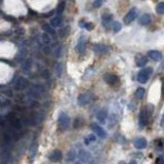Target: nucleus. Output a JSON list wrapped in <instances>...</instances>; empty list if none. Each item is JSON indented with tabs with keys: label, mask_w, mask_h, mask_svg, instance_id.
<instances>
[{
	"label": "nucleus",
	"mask_w": 164,
	"mask_h": 164,
	"mask_svg": "<svg viewBox=\"0 0 164 164\" xmlns=\"http://www.w3.org/2000/svg\"><path fill=\"white\" fill-rule=\"evenodd\" d=\"M153 73V69L152 68H145L141 70L138 73V81L139 83H146L150 79Z\"/></svg>",
	"instance_id": "f257e3e1"
},
{
	"label": "nucleus",
	"mask_w": 164,
	"mask_h": 164,
	"mask_svg": "<svg viewBox=\"0 0 164 164\" xmlns=\"http://www.w3.org/2000/svg\"><path fill=\"white\" fill-rule=\"evenodd\" d=\"M138 16V9L137 7H132L129 12L126 13V16H124V23L126 25H129L134 21L137 19V16Z\"/></svg>",
	"instance_id": "f03ea898"
},
{
	"label": "nucleus",
	"mask_w": 164,
	"mask_h": 164,
	"mask_svg": "<svg viewBox=\"0 0 164 164\" xmlns=\"http://www.w3.org/2000/svg\"><path fill=\"white\" fill-rule=\"evenodd\" d=\"M59 124H60V126L62 129H67L70 125V118L69 116L66 113L62 112L60 114V116H59Z\"/></svg>",
	"instance_id": "7ed1b4c3"
},
{
	"label": "nucleus",
	"mask_w": 164,
	"mask_h": 164,
	"mask_svg": "<svg viewBox=\"0 0 164 164\" xmlns=\"http://www.w3.org/2000/svg\"><path fill=\"white\" fill-rule=\"evenodd\" d=\"M103 78L105 81L110 85H117L118 83H119V78H118V76L115 74H112V73H106Z\"/></svg>",
	"instance_id": "20e7f679"
},
{
	"label": "nucleus",
	"mask_w": 164,
	"mask_h": 164,
	"mask_svg": "<svg viewBox=\"0 0 164 164\" xmlns=\"http://www.w3.org/2000/svg\"><path fill=\"white\" fill-rule=\"evenodd\" d=\"M91 99H92L91 93H89V92L81 93V95L78 96V105L81 107L86 106L87 104H89L90 102H91Z\"/></svg>",
	"instance_id": "39448f33"
},
{
	"label": "nucleus",
	"mask_w": 164,
	"mask_h": 164,
	"mask_svg": "<svg viewBox=\"0 0 164 164\" xmlns=\"http://www.w3.org/2000/svg\"><path fill=\"white\" fill-rule=\"evenodd\" d=\"M149 113L147 112L146 109H143L139 113V116H138V125L141 128H144L146 125L148 124V119H149Z\"/></svg>",
	"instance_id": "423d86ee"
},
{
	"label": "nucleus",
	"mask_w": 164,
	"mask_h": 164,
	"mask_svg": "<svg viewBox=\"0 0 164 164\" xmlns=\"http://www.w3.org/2000/svg\"><path fill=\"white\" fill-rule=\"evenodd\" d=\"M91 128H92V130L96 132V134L99 135V137L101 138H105L107 137V132L105 131V129L102 127V126H100L99 124H96V123H93L91 125Z\"/></svg>",
	"instance_id": "0eeeda50"
},
{
	"label": "nucleus",
	"mask_w": 164,
	"mask_h": 164,
	"mask_svg": "<svg viewBox=\"0 0 164 164\" xmlns=\"http://www.w3.org/2000/svg\"><path fill=\"white\" fill-rule=\"evenodd\" d=\"M78 157H79V160L81 162L87 163L90 161V159H91V154H90L89 152L85 151V150H81V151L79 152Z\"/></svg>",
	"instance_id": "6e6552de"
},
{
	"label": "nucleus",
	"mask_w": 164,
	"mask_h": 164,
	"mask_svg": "<svg viewBox=\"0 0 164 164\" xmlns=\"http://www.w3.org/2000/svg\"><path fill=\"white\" fill-rule=\"evenodd\" d=\"M28 86V80L24 77H20L17 78V80L16 81L15 87L17 90H24Z\"/></svg>",
	"instance_id": "1a4fd4ad"
},
{
	"label": "nucleus",
	"mask_w": 164,
	"mask_h": 164,
	"mask_svg": "<svg viewBox=\"0 0 164 164\" xmlns=\"http://www.w3.org/2000/svg\"><path fill=\"white\" fill-rule=\"evenodd\" d=\"M93 51L97 54H105L109 51V47L104 44H96L93 46Z\"/></svg>",
	"instance_id": "9d476101"
},
{
	"label": "nucleus",
	"mask_w": 164,
	"mask_h": 164,
	"mask_svg": "<svg viewBox=\"0 0 164 164\" xmlns=\"http://www.w3.org/2000/svg\"><path fill=\"white\" fill-rule=\"evenodd\" d=\"M62 156L63 155H62V152L60 151V150H54V151H52L49 154L48 158H49V160L52 162H58L62 159Z\"/></svg>",
	"instance_id": "9b49d317"
},
{
	"label": "nucleus",
	"mask_w": 164,
	"mask_h": 164,
	"mask_svg": "<svg viewBox=\"0 0 164 164\" xmlns=\"http://www.w3.org/2000/svg\"><path fill=\"white\" fill-rule=\"evenodd\" d=\"M134 147L138 149V150H143L147 147V141H146L145 138H138L134 141Z\"/></svg>",
	"instance_id": "f8f14e48"
},
{
	"label": "nucleus",
	"mask_w": 164,
	"mask_h": 164,
	"mask_svg": "<svg viewBox=\"0 0 164 164\" xmlns=\"http://www.w3.org/2000/svg\"><path fill=\"white\" fill-rule=\"evenodd\" d=\"M85 41H84V37H81L80 39L78 40V43L76 45V51L78 52V54H82L85 52Z\"/></svg>",
	"instance_id": "ddd939ff"
},
{
	"label": "nucleus",
	"mask_w": 164,
	"mask_h": 164,
	"mask_svg": "<svg viewBox=\"0 0 164 164\" xmlns=\"http://www.w3.org/2000/svg\"><path fill=\"white\" fill-rule=\"evenodd\" d=\"M148 55L149 58H151L155 62H159L162 60V54L158 50H150L148 52Z\"/></svg>",
	"instance_id": "4468645a"
},
{
	"label": "nucleus",
	"mask_w": 164,
	"mask_h": 164,
	"mask_svg": "<svg viewBox=\"0 0 164 164\" xmlns=\"http://www.w3.org/2000/svg\"><path fill=\"white\" fill-rule=\"evenodd\" d=\"M147 63H148V58H146L145 55L138 54L135 58V65L138 67H144V66L147 65Z\"/></svg>",
	"instance_id": "2eb2a0df"
},
{
	"label": "nucleus",
	"mask_w": 164,
	"mask_h": 164,
	"mask_svg": "<svg viewBox=\"0 0 164 164\" xmlns=\"http://www.w3.org/2000/svg\"><path fill=\"white\" fill-rule=\"evenodd\" d=\"M107 117H108V112L106 109H102L96 114V118L100 122H105L107 119Z\"/></svg>",
	"instance_id": "dca6fc26"
},
{
	"label": "nucleus",
	"mask_w": 164,
	"mask_h": 164,
	"mask_svg": "<svg viewBox=\"0 0 164 164\" xmlns=\"http://www.w3.org/2000/svg\"><path fill=\"white\" fill-rule=\"evenodd\" d=\"M151 23V16L148 15V13H145L139 17V24L143 26H147Z\"/></svg>",
	"instance_id": "f3484780"
},
{
	"label": "nucleus",
	"mask_w": 164,
	"mask_h": 164,
	"mask_svg": "<svg viewBox=\"0 0 164 164\" xmlns=\"http://www.w3.org/2000/svg\"><path fill=\"white\" fill-rule=\"evenodd\" d=\"M61 24H62V17L60 15L55 16L54 17H52L50 20V25L52 27H60Z\"/></svg>",
	"instance_id": "a211bd4d"
},
{
	"label": "nucleus",
	"mask_w": 164,
	"mask_h": 164,
	"mask_svg": "<svg viewBox=\"0 0 164 164\" xmlns=\"http://www.w3.org/2000/svg\"><path fill=\"white\" fill-rule=\"evenodd\" d=\"M76 157H77V153H76V151L74 149H72V150H70V151L68 152L67 158H66V159H67L68 162H73L76 159Z\"/></svg>",
	"instance_id": "6ab92c4d"
},
{
	"label": "nucleus",
	"mask_w": 164,
	"mask_h": 164,
	"mask_svg": "<svg viewBox=\"0 0 164 164\" xmlns=\"http://www.w3.org/2000/svg\"><path fill=\"white\" fill-rule=\"evenodd\" d=\"M144 96H145V89L143 88V87H138V88L137 89V91H135V93H134L135 99L142 100L143 97H144Z\"/></svg>",
	"instance_id": "aec40b11"
},
{
	"label": "nucleus",
	"mask_w": 164,
	"mask_h": 164,
	"mask_svg": "<svg viewBox=\"0 0 164 164\" xmlns=\"http://www.w3.org/2000/svg\"><path fill=\"white\" fill-rule=\"evenodd\" d=\"M42 29H43L44 32H46L47 34H50V35L55 34V31H54V28H52L51 25H47V24H45V25H43Z\"/></svg>",
	"instance_id": "412c9836"
},
{
	"label": "nucleus",
	"mask_w": 164,
	"mask_h": 164,
	"mask_svg": "<svg viewBox=\"0 0 164 164\" xmlns=\"http://www.w3.org/2000/svg\"><path fill=\"white\" fill-rule=\"evenodd\" d=\"M156 12L159 15H164V2H160L156 6Z\"/></svg>",
	"instance_id": "4be33fe9"
},
{
	"label": "nucleus",
	"mask_w": 164,
	"mask_h": 164,
	"mask_svg": "<svg viewBox=\"0 0 164 164\" xmlns=\"http://www.w3.org/2000/svg\"><path fill=\"white\" fill-rule=\"evenodd\" d=\"M112 28H113V31H114L115 33H118L121 30L122 25H121L119 22H114L113 25H112Z\"/></svg>",
	"instance_id": "5701e85b"
},
{
	"label": "nucleus",
	"mask_w": 164,
	"mask_h": 164,
	"mask_svg": "<svg viewBox=\"0 0 164 164\" xmlns=\"http://www.w3.org/2000/svg\"><path fill=\"white\" fill-rule=\"evenodd\" d=\"M111 21H112V16H111V15L103 16V25L104 26H107L108 24H110Z\"/></svg>",
	"instance_id": "b1692460"
},
{
	"label": "nucleus",
	"mask_w": 164,
	"mask_h": 164,
	"mask_svg": "<svg viewBox=\"0 0 164 164\" xmlns=\"http://www.w3.org/2000/svg\"><path fill=\"white\" fill-rule=\"evenodd\" d=\"M41 38H42V41H43L45 44H49L50 43V37H49V35H48L46 32H44L42 34Z\"/></svg>",
	"instance_id": "393cba45"
},
{
	"label": "nucleus",
	"mask_w": 164,
	"mask_h": 164,
	"mask_svg": "<svg viewBox=\"0 0 164 164\" xmlns=\"http://www.w3.org/2000/svg\"><path fill=\"white\" fill-rule=\"evenodd\" d=\"M92 142H96V137L93 134H89V135H87L86 138H85V144L86 145H89L90 143H92Z\"/></svg>",
	"instance_id": "a878e982"
},
{
	"label": "nucleus",
	"mask_w": 164,
	"mask_h": 164,
	"mask_svg": "<svg viewBox=\"0 0 164 164\" xmlns=\"http://www.w3.org/2000/svg\"><path fill=\"white\" fill-rule=\"evenodd\" d=\"M65 5H66V3L63 1V2H61L60 4H59V6H58V9H57V12H58V15H60L61 16V13L64 12V9H65Z\"/></svg>",
	"instance_id": "bb28decb"
},
{
	"label": "nucleus",
	"mask_w": 164,
	"mask_h": 164,
	"mask_svg": "<svg viewBox=\"0 0 164 164\" xmlns=\"http://www.w3.org/2000/svg\"><path fill=\"white\" fill-rule=\"evenodd\" d=\"M30 152H31V157H35V156H36V152H37V144H33L32 147L30 148Z\"/></svg>",
	"instance_id": "cd10ccee"
},
{
	"label": "nucleus",
	"mask_w": 164,
	"mask_h": 164,
	"mask_svg": "<svg viewBox=\"0 0 164 164\" xmlns=\"http://www.w3.org/2000/svg\"><path fill=\"white\" fill-rule=\"evenodd\" d=\"M105 1H106V0H95V2H93V6L96 7V8H99L103 5V3Z\"/></svg>",
	"instance_id": "c85d7f7f"
},
{
	"label": "nucleus",
	"mask_w": 164,
	"mask_h": 164,
	"mask_svg": "<svg viewBox=\"0 0 164 164\" xmlns=\"http://www.w3.org/2000/svg\"><path fill=\"white\" fill-rule=\"evenodd\" d=\"M81 27H84L86 30H88V31H90V30H92L93 28H95V26H93V24L92 23H84V25H82Z\"/></svg>",
	"instance_id": "c756f323"
},
{
	"label": "nucleus",
	"mask_w": 164,
	"mask_h": 164,
	"mask_svg": "<svg viewBox=\"0 0 164 164\" xmlns=\"http://www.w3.org/2000/svg\"><path fill=\"white\" fill-rule=\"evenodd\" d=\"M62 73H63V67H62L61 64H59L57 66V76H58V77H61Z\"/></svg>",
	"instance_id": "7c9ffc66"
},
{
	"label": "nucleus",
	"mask_w": 164,
	"mask_h": 164,
	"mask_svg": "<svg viewBox=\"0 0 164 164\" xmlns=\"http://www.w3.org/2000/svg\"><path fill=\"white\" fill-rule=\"evenodd\" d=\"M3 139H4V142L6 143V144H9L10 143V137L8 134H4L3 135Z\"/></svg>",
	"instance_id": "2f4dec72"
},
{
	"label": "nucleus",
	"mask_w": 164,
	"mask_h": 164,
	"mask_svg": "<svg viewBox=\"0 0 164 164\" xmlns=\"http://www.w3.org/2000/svg\"><path fill=\"white\" fill-rule=\"evenodd\" d=\"M156 162H157V163H164V159L159 158V159H157V160H156Z\"/></svg>",
	"instance_id": "473e14b6"
},
{
	"label": "nucleus",
	"mask_w": 164,
	"mask_h": 164,
	"mask_svg": "<svg viewBox=\"0 0 164 164\" xmlns=\"http://www.w3.org/2000/svg\"><path fill=\"white\" fill-rule=\"evenodd\" d=\"M44 52H45V54H49V52H50V50H49V48H46V47H45V49H44Z\"/></svg>",
	"instance_id": "72a5a7b5"
},
{
	"label": "nucleus",
	"mask_w": 164,
	"mask_h": 164,
	"mask_svg": "<svg viewBox=\"0 0 164 164\" xmlns=\"http://www.w3.org/2000/svg\"><path fill=\"white\" fill-rule=\"evenodd\" d=\"M161 125H164V113H163L162 118H161Z\"/></svg>",
	"instance_id": "f704fd0d"
},
{
	"label": "nucleus",
	"mask_w": 164,
	"mask_h": 164,
	"mask_svg": "<svg viewBox=\"0 0 164 164\" xmlns=\"http://www.w3.org/2000/svg\"><path fill=\"white\" fill-rule=\"evenodd\" d=\"M163 145H164V139H163Z\"/></svg>",
	"instance_id": "c9c22d12"
}]
</instances>
